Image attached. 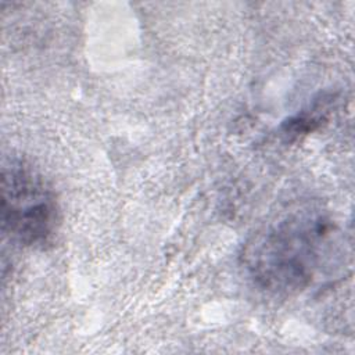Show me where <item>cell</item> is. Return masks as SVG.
Here are the masks:
<instances>
[{
  "instance_id": "obj_1",
  "label": "cell",
  "mask_w": 355,
  "mask_h": 355,
  "mask_svg": "<svg viewBox=\"0 0 355 355\" xmlns=\"http://www.w3.org/2000/svg\"><path fill=\"white\" fill-rule=\"evenodd\" d=\"M338 244V230L326 215L298 211L258 233L245 245L243 262L259 288L295 295L327 275L340 255Z\"/></svg>"
},
{
  "instance_id": "obj_2",
  "label": "cell",
  "mask_w": 355,
  "mask_h": 355,
  "mask_svg": "<svg viewBox=\"0 0 355 355\" xmlns=\"http://www.w3.org/2000/svg\"><path fill=\"white\" fill-rule=\"evenodd\" d=\"M1 232L26 248L53 243L61 222L53 186L32 164L11 158L1 168Z\"/></svg>"
}]
</instances>
